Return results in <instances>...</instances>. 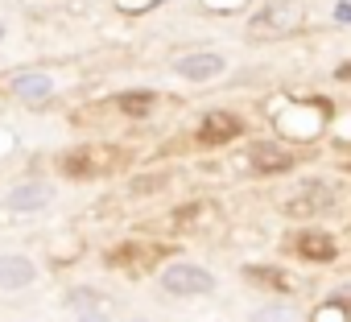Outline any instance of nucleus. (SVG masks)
<instances>
[{
  "label": "nucleus",
  "instance_id": "obj_10",
  "mask_svg": "<svg viewBox=\"0 0 351 322\" xmlns=\"http://www.w3.org/2000/svg\"><path fill=\"white\" fill-rule=\"evenodd\" d=\"M244 277L256 281V285H265V289H277V293L289 289V277L281 269H273V264H244Z\"/></svg>",
  "mask_w": 351,
  "mask_h": 322
},
{
  "label": "nucleus",
  "instance_id": "obj_7",
  "mask_svg": "<svg viewBox=\"0 0 351 322\" xmlns=\"http://www.w3.org/2000/svg\"><path fill=\"white\" fill-rule=\"evenodd\" d=\"M34 281H38V269L29 256H21V252L0 256V289H25Z\"/></svg>",
  "mask_w": 351,
  "mask_h": 322
},
{
  "label": "nucleus",
  "instance_id": "obj_17",
  "mask_svg": "<svg viewBox=\"0 0 351 322\" xmlns=\"http://www.w3.org/2000/svg\"><path fill=\"white\" fill-rule=\"evenodd\" d=\"M5 34H9V29H5V21H0V42H5Z\"/></svg>",
  "mask_w": 351,
  "mask_h": 322
},
{
  "label": "nucleus",
  "instance_id": "obj_4",
  "mask_svg": "<svg viewBox=\"0 0 351 322\" xmlns=\"http://www.w3.org/2000/svg\"><path fill=\"white\" fill-rule=\"evenodd\" d=\"M248 166L256 174H289L293 170V153L281 149L277 140H252L248 145Z\"/></svg>",
  "mask_w": 351,
  "mask_h": 322
},
{
  "label": "nucleus",
  "instance_id": "obj_2",
  "mask_svg": "<svg viewBox=\"0 0 351 322\" xmlns=\"http://www.w3.org/2000/svg\"><path fill=\"white\" fill-rule=\"evenodd\" d=\"M173 71H178L186 83H211L228 71V58L215 54V50H195V54H182L178 62H173Z\"/></svg>",
  "mask_w": 351,
  "mask_h": 322
},
{
  "label": "nucleus",
  "instance_id": "obj_16",
  "mask_svg": "<svg viewBox=\"0 0 351 322\" xmlns=\"http://www.w3.org/2000/svg\"><path fill=\"white\" fill-rule=\"evenodd\" d=\"M335 79H343V83H351V62H343V66H335Z\"/></svg>",
  "mask_w": 351,
  "mask_h": 322
},
{
  "label": "nucleus",
  "instance_id": "obj_5",
  "mask_svg": "<svg viewBox=\"0 0 351 322\" xmlns=\"http://www.w3.org/2000/svg\"><path fill=\"white\" fill-rule=\"evenodd\" d=\"M50 199H54L50 182H17V186L5 195V207H9V211H17V215H29V211L50 207Z\"/></svg>",
  "mask_w": 351,
  "mask_h": 322
},
{
  "label": "nucleus",
  "instance_id": "obj_9",
  "mask_svg": "<svg viewBox=\"0 0 351 322\" xmlns=\"http://www.w3.org/2000/svg\"><path fill=\"white\" fill-rule=\"evenodd\" d=\"M116 108H120L124 116L141 120V116H149V112L157 108V91H145V87H136V91H124V95H116Z\"/></svg>",
  "mask_w": 351,
  "mask_h": 322
},
{
  "label": "nucleus",
  "instance_id": "obj_6",
  "mask_svg": "<svg viewBox=\"0 0 351 322\" xmlns=\"http://www.w3.org/2000/svg\"><path fill=\"white\" fill-rule=\"evenodd\" d=\"M293 248H298L302 260H314V264H330V260L339 256V244H335L326 232H318V227H306V232L293 240Z\"/></svg>",
  "mask_w": 351,
  "mask_h": 322
},
{
  "label": "nucleus",
  "instance_id": "obj_14",
  "mask_svg": "<svg viewBox=\"0 0 351 322\" xmlns=\"http://www.w3.org/2000/svg\"><path fill=\"white\" fill-rule=\"evenodd\" d=\"M75 322H108V314L95 306V310H79V318H75Z\"/></svg>",
  "mask_w": 351,
  "mask_h": 322
},
{
  "label": "nucleus",
  "instance_id": "obj_19",
  "mask_svg": "<svg viewBox=\"0 0 351 322\" xmlns=\"http://www.w3.org/2000/svg\"><path fill=\"white\" fill-rule=\"evenodd\" d=\"M132 322H149V318H132Z\"/></svg>",
  "mask_w": 351,
  "mask_h": 322
},
{
  "label": "nucleus",
  "instance_id": "obj_3",
  "mask_svg": "<svg viewBox=\"0 0 351 322\" xmlns=\"http://www.w3.org/2000/svg\"><path fill=\"white\" fill-rule=\"evenodd\" d=\"M199 145H228V140H240L244 136V120L236 116V112H207L203 120H199Z\"/></svg>",
  "mask_w": 351,
  "mask_h": 322
},
{
  "label": "nucleus",
  "instance_id": "obj_18",
  "mask_svg": "<svg viewBox=\"0 0 351 322\" xmlns=\"http://www.w3.org/2000/svg\"><path fill=\"white\" fill-rule=\"evenodd\" d=\"M157 5H165V0H149V9H157Z\"/></svg>",
  "mask_w": 351,
  "mask_h": 322
},
{
  "label": "nucleus",
  "instance_id": "obj_8",
  "mask_svg": "<svg viewBox=\"0 0 351 322\" xmlns=\"http://www.w3.org/2000/svg\"><path fill=\"white\" fill-rule=\"evenodd\" d=\"M13 95L25 99V103H42V99L54 95V79L50 75H38V71H25V75L13 79Z\"/></svg>",
  "mask_w": 351,
  "mask_h": 322
},
{
  "label": "nucleus",
  "instance_id": "obj_13",
  "mask_svg": "<svg viewBox=\"0 0 351 322\" xmlns=\"http://www.w3.org/2000/svg\"><path fill=\"white\" fill-rule=\"evenodd\" d=\"M326 301H335V306H343V310L351 314V285H339V289H335V293H330Z\"/></svg>",
  "mask_w": 351,
  "mask_h": 322
},
{
  "label": "nucleus",
  "instance_id": "obj_12",
  "mask_svg": "<svg viewBox=\"0 0 351 322\" xmlns=\"http://www.w3.org/2000/svg\"><path fill=\"white\" fill-rule=\"evenodd\" d=\"M351 314L343 310V306H335V301H322L318 310H314V322H347Z\"/></svg>",
  "mask_w": 351,
  "mask_h": 322
},
{
  "label": "nucleus",
  "instance_id": "obj_1",
  "mask_svg": "<svg viewBox=\"0 0 351 322\" xmlns=\"http://www.w3.org/2000/svg\"><path fill=\"white\" fill-rule=\"evenodd\" d=\"M161 289L173 293V297H203L215 289V273L195 264V260H173L165 273H161Z\"/></svg>",
  "mask_w": 351,
  "mask_h": 322
},
{
  "label": "nucleus",
  "instance_id": "obj_11",
  "mask_svg": "<svg viewBox=\"0 0 351 322\" xmlns=\"http://www.w3.org/2000/svg\"><path fill=\"white\" fill-rule=\"evenodd\" d=\"M252 322H298V310L293 306H265L252 314Z\"/></svg>",
  "mask_w": 351,
  "mask_h": 322
},
{
  "label": "nucleus",
  "instance_id": "obj_15",
  "mask_svg": "<svg viewBox=\"0 0 351 322\" xmlns=\"http://www.w3.org/2000/svg\"><path fill=\"white\" fill-rule=\"evenodd\" d=\"M335 21L339 25H351V5H347V0H339V5H335Z\"/></svg>",
  "mask_w": 351,
  "mask_h": 322
}]
</instances>
